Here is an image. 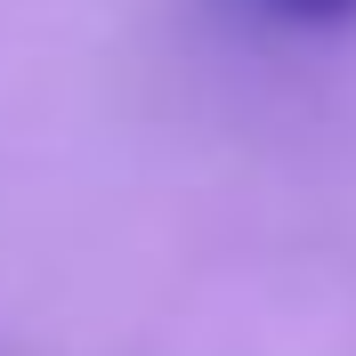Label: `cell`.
<instances>
[{
  "label": "cell",
  "mask_w": 356,
  "mask_h": 356,
  "mask_svg": "<svg viewBox=\"0 0 356 356\" xmlns=\"http://www.w3.org/2000/svg\"><path fill=\"white\" fill-rule=\"evenodd\" d=\"M275 8H284V17H316V24H324V17H348L356 0H275Z\"/></svg>",
  "instance_id": "obj_1"
}]
</instances>
